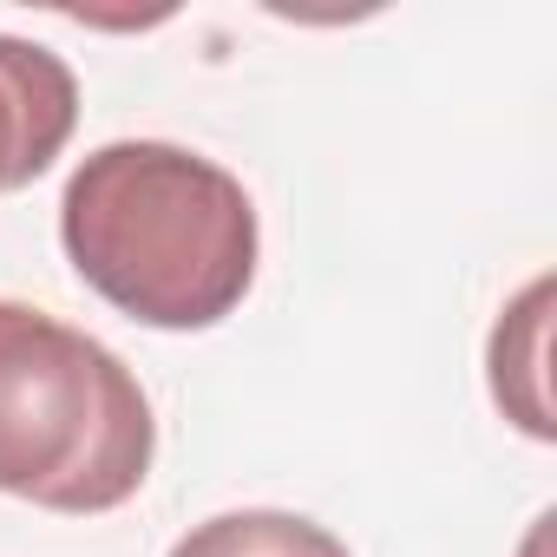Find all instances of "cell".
<instances>
[{"mask_svg":"<svg viewBox=\"0 0 557 557\" xmlns=\"http://www.w3.org/2000/svg\"><path fill=\"white\" fill-rule=\"evenodd\" d=\"M60 243L79 283L145 329H216L256 283L249 190L164 138L99 145L60 197Z\"/></svg>","mask_w":557,"mask_h":557,"instance_id":"6da1fadb","label":"cell"},{"mask_svg":"<svg viewBox=\"0 0 557 557\" xmlns=\"http://www.w3.org/2000/svg\"><path fill=\"white\" fill-rule=\"evenodd\" d=\"M151 453V400L106 342L0 302V492L92 518L145 485Z\"/></svg>","mask_w":557,"mask_h":557,"instance_id":"7a4b0ae2","label":"cell"},{"mask_svg":"<svg viewBox=\"0 0 557 557\" xmlns=\"http://www.w3.org/2000/svg\"><path fill=\"white\" fill-rule=\"evenodd\" d=\"M79 125V79L60 53L0 34V190L34 184Z\"/></svg>","mask_w":557,"mask_h":557,"instance_id":"3957f363","label":"cell"},{"mask_svg":"<svg viewBox=\"0 0 557 557\" xmlns=\"http://www.w3.org/2000/svg\"><path fill=\"white\" fill-rule=\"evenodd\" d=\"M544 309H550V275H537L492 329V400L531 440L557 433L550 400H544Z\"/></svg>","mask_w":557,"mask_h":557,"instance_id":"277c9868","label":"cell"},{"mask_svg":"<svg viewBox=\"0 0 557 557\" xmlns=\"http://www.w3.org/2000/svg\"><path fill=\"white\" fill-rule=\"evenodd\" d=\"M171 557H348V544L296 511H223L190 524Z\"/></svg>","mask_w":557,"mask_h":557,"instance_id":"5b68a950","label":"cell"}]
</instances>
